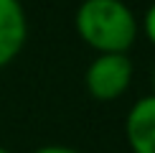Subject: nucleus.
I'll return each instance as SVG.
<instances>
[{"label": "nucleus", "instance_id": "f257e3e1", "mask_svg": "<svg viewBox=\"0 0 155 153\" xmlns=\"http://www.w3.org/2000/svg\"><path fill=\"white\" fill-rule=\"evenodd\" d=\"M74 28L97 54H127L140 33V23L125 0H81Z\"/></svg>", "mask_w": 155, "mask_h": 153}, {"label": "nucleus", "instance_id": "f03ea898", "mask_svg": "<svg viewBox=\"0 0 155 153\" xmlns=\"http://www.w3.org/2000/svg\"><path fill=\"white\" fill-rule=\"evenodd\" d=\"M132 59L127 54H97L84 72V87L97 102H114L132 84Z\"/></svg>", "mask_w": 155, "mask_h": 153}, {"label": "nucleus", "instance_id": "7ed1b4c3", "mask_svg": "<svg viewBox=\"0 0 155 153\" xmlns=\"http://www.w3.org/2000/svg\"><path fill=\"white\" fill-rule=\"evenodd\" d=\"M28 38V18L21 0H0V69L18 59Z\"/></svg>", "mask_w": 155, "mask_h": 153}, {"label": "nucleus", "instance_id": "20e7f679", "mask_svg": "<svg viewBox=\"0 0 155 153\" xmlns=\"http://www.w3.org/2000/svg\"><path fill=\"white\" fill-rule=\"evenodd\" d=\"M125 138L132 153H155V94L140 97L125 117Z\"/></svg>", "mask_w": 155, "mask_h": 153}, {"label": "nucleus", "instance_id": "39448f33", "mask_svg": "<svg viewBox=\"0 0 155 153\" xmlns=\"http://www.w3.org/2000/svg\"><path fill=\"white\" fill-rule=\"evenodd\" d=\"M143 36L150 41V46H155V3L150 5V8L145 10V15H143Z\"/></svg>", "mask_w": 155, "mask_h": 153}, {"label": "nucleus", "instance_id": "423d86ee", "mask_svg": "<svg viewBox=\"0 0 155 153\" xmlns=\"http://www.w3.org/2000/svg\"><path fill=\"white\" fill-rule=\"evenodd\" d=\"M33 153H81V151H74V148H69V145H41V148H36Z\"/></svg>", "mask_w": 155, "mask_h": 153}, {"label": "nucleus", "instance_id": "0eeeda50", "mask_svg": "<svg viewBox=\"0 0 155 153\" xmlns=\"http://www.w3.org/2000/svg\"><path fill=\"white\" fill-rule=\"evenodd\" d=\"M0 153H13V151H8V148H3V145H0Z\"/></svg>", "mask_w": 155, "mask_h": 153}, {"label": "nucleus", "instance_id": "6e6552de", "mask_svg": "<svg viewBox=\"0 0 155 153\" xmlns=\"http://www.w3.org/2000/svg\"><path fill=\"white\" fill-rule=\"evenodd\" d=\"M153 87H155V69H153Z\"/></svg>", "mask_w": 155, "mask_h": 153}]
</instances>
